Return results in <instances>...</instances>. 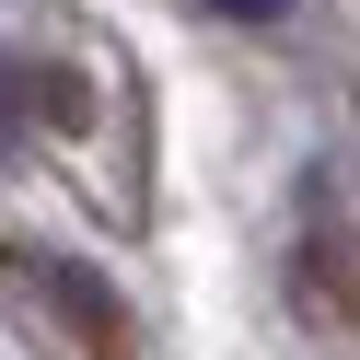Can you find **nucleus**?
<instances>
[{"label":"nucleus","mask_w":360,"mask_h":360,"mask_svg":"<svg viewBox=\"0 0 360 360\" xmlns=\"http://www.w3.org/2000/svg\"><path fill=\"white\" fill-rule=\"evenodd\" d=\"M221 12H233V24H279L290 0H221Z\"/></svg>","instance_id":"obj_4"},{"label":"nucleus","mask_w":360,"mask_h":360,"mask_svg":"<svg viewBox=\"0 0 360 360\" xmlns=\"http://www.w3.org/2000/svg\"><path fill=\"white\" fill-rule=\"evenodd\" d=\"M290 279L326 326H360V186H314L302 198V244H290Z\"/></svg>","instance_id":"obj_1"},{"label":"nucleus","mask_w":360,"mask_h":360,"mask_svg":"<svg viewBox=\"0 0 360 360\" xmlns=\"http://www.w3.org/2000/svg\"><path fill=\"white\" fill-rule=\"evenodd\" d=\"M24 279L47 290V314H58L94 360H128V314H117V290H105L94 267H70V256H24Z\"/></svg>","instance_id":"obj_2"},{"label":"nucleus","mask_w":360,"mask_h":360,"mask_svg":"<svg viewBox=\"0 0 360 360\" xmlns=\"http://www.w3.org/2000/svg\"><path fill=\"white\" fill-rule=\"evenodd\" d=\"M0 105H12V117L70 128V117H82V82H70V70H24V58H0Z\"/></svg>","instance_id":"obj_3"}]
</instances>
